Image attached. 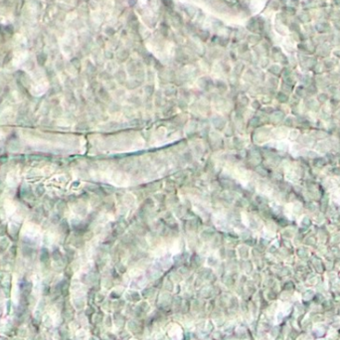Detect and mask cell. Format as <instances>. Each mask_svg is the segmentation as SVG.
<instances>
[{"label": "cell", "instance_id": "5", "mask_svg": "<svg viewBox=\"0 0 340 340\" xmlns=\"http://www.w3.org/2000/svg\"><path fill=\"white\" fill-rule=\"evenodd\" d=\"M117 265H119L120 267L117 266V271H119V274H124V272H126V267H125V266H124L122 264H117Z\"/></svg>", "mask_w": 340, "mask_h": 340}, {"label": "cell", "instance_id": "6", "mask_svg": "<svg viewBox=\"0 0 340 340\" xmlns=\"http://www.w3.org/2000/svg\"><path fill=\"white\" fill-rule=\"evenodd\" d=\"M145 204H146V207L147 208H152L154 206V201L151 198H147L145 200Z\"/></svg>", "mask_w": 340, "mask_h": 340}, {"label": "cell", "instance_id": "4", "mask_svg": "<svg viewBox=\"0 0 340 340\" xmlns=\"http://www.w3.org/2000/svg\"><path fill=\"white\" fill-rule=\"evenodd\" d=\"M112 321H113V318H112L110 315H108V316L105 317V325H107L108 327H112Z\"/></svg>", "mask_w": 340, "mask_h": 340}, {"label": "cell", "instance_id": "1", "mask_svg": "<svg viewBox=\"0 0 340 340\" xmlns=\"http://www.w3.org/2000/svg\"><path fill=\"white\" fill-rule=\"evenodd\" d=\"M128 329L129 331H131L132 333H137V329H139V325L138 323L134 320H131V321L128 322Z\"/></svg>", "mask_w": 340, "mask_h": 340}, {"label": "cell", "instance_id": "3", "mask_svg": "<svg viewBox=\"0 0 340 340\" xmlns=\"http://www.w3.org/2000/svg\"><path fill=\"white\" fill-rule=\"evenodd\" d=\"M154 293H155V289L152 288H145L143 291H142V295L144 296V297H151V296H153Z\"/></svg>", "mask_w": 340, "mask_h": 340}, {"label": "cell", "instance_id": "2", "mask_svg": "<svg viewBox=\"0 0 340 340\" xmlns=\"http://www.w3.org/2000/svg\"><path fill=\"white\" fill-rule=\"evenodd\" d=\"M127 295L129 296V300L131 301H138L139 300V293L135 290H131L129 293H127Z\"/></svg>", "mask_w": 340, "mask_h": 340}]
</instances>
